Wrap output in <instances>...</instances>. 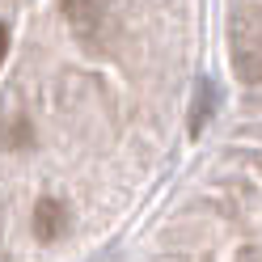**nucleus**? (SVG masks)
<instances>
[{
  "label": "nucleus",
  "instance_id": "obj_1",
  "mask_svg": "<svg viewBox=\"0 0 262 262\" xmlns=\"http://www.w3.org/2000/svg\"><path fill=\"white\" fill-rule=\"evenodd\" d=\"M63 224H68L63 203H59V199H38V207H34V233H38L42 241H51V237L63 233Z\"/></svg>",
  "mask_w": 262,
  "mask_h": 262
},
{
  "label": "nucleus",
  "instance_id": "obj_2",
  "mask_svg": "<svg viewBox=\"0 0 262 262\" xmlns=\"http://www.w3.org/2000/svg\"><path fill=\"white\" fill-rule=\"evenodd\" d=\"M5 55H9V30L0 26V63H5Z\"/></svg>",
  "mask_w": 262,
  "mask_h": 262
}]
</instances>
